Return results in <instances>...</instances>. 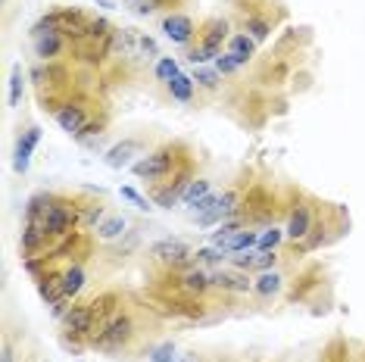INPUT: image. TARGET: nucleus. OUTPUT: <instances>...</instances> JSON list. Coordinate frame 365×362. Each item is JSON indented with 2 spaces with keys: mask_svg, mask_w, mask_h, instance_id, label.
<instances>
[{
  "mask_svg": "<svg viewBox=\"0 0 365 362\" xmlns=\"http://www.w3.org/2000/svg\"><path fill=\"white\" fill-rule=\"evenodd\" d=\"M272 29H275V22H272V16H265V13H244V19H240V31H247L256 44L269 41Z\"/></svg>",
  "mask_w": 365,
  "mask_h": 362,
  "instance_id": "15",
  "label": "nucleus"
},
{
  "mask_svg": "<svg viewBox=\"0 0 365 362\" xmlns=\"http://www.w3.org/2000/svg\"><path fill=\"white\" fill-rule=\"evenodd\" d=\"M256 244H259V232H250V228H240V232H235L225 244H222V250H225L228 257H235V253L256 250Z\"/></svg>",
  "mask_w": 365,
  "mask_h": 362,
  "instance_id": "17",
  "label": "nucleus"
},
{
  "mask_svg": "<svg viewBox=\"0 0 365 362\" xmlns=\"http://www.w3.org/2000/svg\"><path fill=\"white\" fill-rule=\"evenodd\" d=\"M140 341H144V328H140L138 312L122 303V306L101 325V331L91 337L88 347L103 353V356H119L122 359V356H128Z\"/></svg>",
  "mask_w": 365,
  "mask_h": 362,
  "instance_id": "1",
  "label": "nucleus"
},
{
  "mask_svg": "<svg viewBox=\"0 0 365 362\" xmlns=\"http://www.w3.org/2000/svg\"><path fill=\"white\" fill-rule=\"evenodd\" d=\"M147 359L150 362H175L178 359V347L172 341H163V343H156V347L147 353Z\"/></svg>",
  "mask_w": 365,
  "mask_h": 362,
  "instance_id": "28",
  "label": "nucleus"
},
{
  "mask_svg": "<svg viewBox=\"0 0 365 362\" xmlns=\"http://www.w3.org/2000/svg\"><path fill=\"white\" fill-rule=\"evenodd\" d=\"M210 194H212V181L210 178H194V181H190V187L185 191V200H181V203L187 207V212H194L197 203H200L203 197H210Z\"/></svg>",
  "mask_w": 365,
  "mask_h": 362,
  "instance_id": "22",
  "label": "nucleus"
},
{
  "mask_svg": "<svg viewBox=\"0 0 365 362\" xmlns=\"http://www.w3.org/2000/svg\"><path fill=\"white\" fill-rule=\"evenodd\" d=\"M22 94H26V81H22V66H13V72H10V94H6L10 106H19V103H22Z\"/></svg>",
  "mask_w": 365,
  "mask_h": 362,
  "instance_id": "26",
  "label": "nucleus"
},
{
  "mask_svg": "<svg viewBox=\"0 0 365 362\" xmlns=\"http://www.w3.org/2000/svg\"><path fill=\"white\" fill-rule=\"evenodd\" d=\"M228 19H206L200 26V35H197V44L187 47V63L190 66H206L210 60H219L222 56V47H228Z\"/></svg>",
  "mask_w": 365,
  "mask_h": 362,
  "instance_id": "3",
  "label": "nucleus"
},
{
  "mask_svg": "<svg viewBox=\"0 0 365 362\" xmlns=\"http://www.w3.org/2000/svg\"><path fill=\"white\" fill-rule=\"evenodd\" d=\"M190 78H194V85L200 90H206V94H215L225 76H222L215 66H212V69H206V66H194V76H190Z\"/></svg>",
  "mask_w": 365,
  "mask_h": 362,
  "instance_id": "19",
  "label": "nucleus"
},
{
  "mask_svg": "<svg viewBox=\"0 0 365 362\" xmlns=\"http://www.w3.org/2000/svg\"><path fill=\"white\" fill-rule=\"evenodd\" d=\"M69 44H72V41L63 38V35H56V31L35 35V56H38V63H56L66 51H69Z\"/></svg>",
  "mask_w": 365,
  "mask_h": 362,
  "instance_id": "12",
  "label": "nucleus"
},
{
  "mask_svg": "<svg viewBox=\"0 0 365 362\" xmlns=\"http://www.w3.org/2000/svg\"><path fill=\"white\" fill-rule=\"evenodd\" d=\"M172 4H175V0H125V6L135 16H153L160 10H172Z\"/></svg>",
  "mask_w": 365,
  "mask_h": 362,
  "instance_id": "24",
  "label": "nucleus"
},
{
  "mask_svg": "<svg viewBox=\"0 0 365 362\" xmlns=\"http://www.w3.org/2000/svg\"><path fill=\"white\" fill-rule=\"evenodd\" d=\"M163 35L172 41V44H181V47H187V44H194V38L200 35V29H197V22L190 19L187 13H169V16H163Z\"/></svg>",
  "mask_w": 365,
  "mask_h": 362,
  "instance_id": "9",
  "label": "nucleus"
},
{
  "mask_svg": "<svg viewBox=\"0 0 365 362\" xmlns=\"http://www.w3.org/2000/svg\"><path fill=\"white\" fill-rule=\"evenodd\" d=\"M284 232H281L278 225H272V228H265V232L259 234V244H256V250H278L281 244H284Z\"/></svg>",
  "mask_w": 365,
  "mask_h": 362,
  "instance_id": "27",
  "label": "nucleus"
},
{
  "mask_svg": "<svg viewBox=\"0 0 365 362\" xmlns=\"http://www.w3.org/2000/svg\"><path fill=\"white\" fill-rule=\"evenodd\" d=\"M0 362H16V341H13V334H4V343H0Z\"/></svg>",
  "mask_w": 365,
  "mask_h": 362,
  "instance_id": "31",
  "label": "nucleus"
},
{
  "mask_svg": "<svg viewBox=\"0 0 365 362\" xmlns=\"http://www.w3.org/2000/svg\"><path fill=\"white\" fill-rule=\"evenodd\" d=\"M147 257L163 272H185L194 266V247H190L185 237H163V241L150 244Z\"/></svg>",
  "mask_w": 365,
  "mask_h": 362,
  "instance_id": "6",
  "label": "nucleus"
},
{
  "mask_svg": "<svg viewBox=\"0 0 365 362\" xmlns=\"http://www.w3.org/2000/svg\"><path fill=\"white\" fill-rule=\"evenodd\" d=\"M228 259V253L222 250V247H200V250H194V266H203V269H219L222 262Z\"/></svg>",
  "mask_w": 365,
  "mask_h": 362,
  "instance_id": "23",
  "label": "nucleus"
},
{
  "mask_svg": "<svg viewBox=\"0 0 365 362\" xmlns=\"http://www.w3.org/2000/svg\"><path fill=\"white\" fill-rule=\"evenodd\" d=\"M175 362H203V359H200V353H197V350H187V353H181Z\"/></svg>",
  "mask_w": 365,
  "mask_h": 362,
  "instance_id": "32",
  "label": "nucleus"
},
{
  "mask_svg": "<svg viewBox=\"0 0 365 362\" xmlns=\"http://www.w3.org/2000/svg\"><path fill=\"white\" fill-rule=\"evenodd\" d=\"M53 119H56V125L72 138V141H78V138L88 131L91 122H97V113H94V106H91V100L85 94H69L63 100L60 110H56Z\"/></svg>",
  "mask_w": 365,
  "mask_h": 362,
  "instance_id": "5",
  "label": "nucleus"
},
{
  "mask_svg": "<svg viewBox=\"0 0 365 362\" xmlns=\"http://www.w3.org/2000/svg\"><path fill=\"white\" fill-rule=\"evenodd\" d=\"M190 156V147L187 144H181V141H165L160 147H153L150 153H144L140 160L131 166V172L140 178V181H147V185H160V181H165L175 172L181 162H185Z\"/></svg>",
  "mask_w": 365,
  "mask_h": 362,
  "instance_id": "2",
  "label": "nucleus"
},
{
  "mask_svg": "<svg viewBox=\"0 0 365 362\" xmlns=\"http://www.w3.org/2000/svg\"><path fill=\"white\" fill-rule=\"evenodd\" d=\"M103 219H106L103 200H85V197H78V228H81V232L97 228Z\"/></svg>",
  "mask_w": 365,
  "mask_h": 362,
  "instance_id": "16",
  "label": "nucleus"
},
{
  "mask_svg": "<svg viewBox=\"0 0 365 362\" xmlns=\"http://www.w3.org/2000/svg\"><path fill=\"white\" fill-rule=\"evenodd\" d=\"M140 150H144V141H138V138H125V141L113 144L110 150H106L103 162L110 169H125V166H135V156H140Z\"/></svg>",
  "mask_w": 365,
  "mask_h": 362,
  "instance_id": "11",
  "label": "nucleus"
},
{
  "mask_svg": "<svg viewBox=\"0 0 365 362\" xmlns=\"http://www.w3.org/2000/svg\"><path fill=\"white\" fill-rule=\"evenodd\" d=\"M319 212H322V203H315L309 194L303 191H290V210H287V241L290 244H303L309 232L315 228V222H319Z\"/></svg>",
  "mask_w": 365,
  "mask_h": 362,
  "instance_id": "4",
  "label": "nucleus"
},
{
  "mask_svg": "<svg viewBox=\"0 0 365 362\" xmlns=\"http://www.w3.org/2000/svg\"><path fill=\"white\" fill-rule=\"evenodd\" d=\"M194 178H197L194 175V153H190L169 178L160 181V185H153V203L156 207H163V210H172L175 203L185 200V191L190 187V181Z\"/></svg>",
  "mask_w": 365,
  "mask_h": 362,
  "instance_id": "7",
  "label": "nucleus"
},
{
  "mask_svg": "<svg viewBox=\"0 0 365 362\" xmlns=\"http://www.w3.org/2000/svg\"><path fill=\"white\" fill-rule=\"evenodd\" d=\"M85 284H88V272L81 262L63 266V297L66 300H78V294L85 291Z\"/></svg>",
  "mask_w": 365,
  "mask_h": 362,
  "instance_id": "14",
  "label": "nucleus"
},
{
  "mask_svg": "<svg viewBox=\"0 0 365 362\" xmlns=\"http://www.w3.org/2000/svg\"><path fill=\"white\" fill-rule=\"evenodd\" d=\"M128 228V219L125 216H106L101 225H97V237L101 241H119Z\"/></svg>",
  "mask_w": 365,
  "mask_h": 362,
  "instance_id": "21",
  "label": "nucleus"
},
{
  "mask_svg": "<svg viewBox=\"0 0 365 362\" xmlns=\"http://www.w3.org/2000/svg\"><path fill=\"white\" fill-rule=\"evenodd\" d=\"M210 284L212 291H222V294H250L253 291V278L250 272H240V269H210Z\"/></svg>",
  "mask_w": 365,
  "mask_h": 362,
  "instance_id": "8",
  "label": "nucleus"
},
{
  "mask_svg": "<svg viewBox=\"0 0 365 362\" xmlns=\"http://www.w3.org/2000/svg\"><path fill=\"white\" fill-rule=\"evenodd\" d=\"M256 47H259V44H256V41L247 35V31H237V35H231V38H228V53H235L244 66L256 56Z\"/></svg>",
  "mask_w": 365,
  "mask_h": 362,
  "instance_id": "18",
  "label": "nucleus"
},
{
  "mask_svg": "<svg viewBox=\"0 0 365 362\" xmlns=\"http://www.w3.org/2000/svg\"><path fill=\"white\" fill-rule=\"evenodd\" d=\"M122 200H128V203H135V207L140 210V212H147V210H153L150 203H147V197H140L135 187H122Z\"/></svg>",
  "mask_w": 365,
  "mask_h": 362,
  "instance_id": "30",
  "label": "nucleus"
},
{
  "mask_svg": "<svg viewBox=\"0 0 365 362\" xmlns=\"http://www.w3.org/2000/svg\"><path fill=\"white\" fill-rule=\"evenodd\" d=\"M38 144H41V128L38 125H29L26 131H19V138H16V150H13V169H16V175H26V172H29L31 153H35Z\"/></svg>",
  "mask_w": 365,
  "mask_h": 362,
  "instance_id": "10",
  "label": "nucleus"
},
{
  "mask_svg": "<svg viewBox=\"0 0 365 362\" xmlns=\"http://www.w3.org/2000/svg\"><path fill=\"white\" fill-rule=\"evenodd\" d=\"M215 69H219L222 76H237V72L244 69V63H240L235 53H228V51H225V53L219 56V60H215Z\"/></svg>",
  "mask_w": 365,
  "mask_h": 362,
  "instance_id": "29",
  "label": "nucleus"
},
{
  "mask_svg": "<svg viewBox=\"0 0 365 362\" xmlns=\"http://www.w3.org/2000/svg\"><path fill=\"white\" fill-rule=\"evenodd\" d=\"M272 362H281V359H272Z\"/></svg>",
  "mask_w": 365,
  "mask_h": 362,
  "instance_id": "33",
  "label": "nucleus"
},
{
  "mask_svg": "<svg viewBox=\"0 0 365 362\" xmlns=\"http://www.w3.org/2000/svg\"><path fill=\"white\" fill-rule=\"evenodd\" d=\"M153 76H156V81L169 85L175 76H181V66H178V60H172V56H160L156 66H153Z\"/></svg>",
  "mask_w": 365,
  "mask_h": 362,
  "instance_id": "25",
  "label": "nucleus"
},
{
  "mask_svg": "<svg viewBox=\"0 0 365 362\" xmlns=\"http://www.w3.org/2000/svg\"><path fill=\"white\" fill-rule=\"evenodd\" d=\"M165 88H169V97H172L175 103H190V100H194V88H197V85H194V78L181 72V76H175Z\"/></svg>",
  "mask_w": 365,
  "mask_h": 362,
  "instance_id": "20",
  "label": "nucleus"
},
{
  "mask_svg": "<svg viewBox=\"0 0 365 362\" xmlns=\"http://www.w3.org/2000/svg\"><path fill=\"white\" fill-rule=\"evenodd\" d=\"M284 284H287V275L281 269H269V272H259V278L253 281V294L259 300H275L281 291H284Z\"/></svg>",
  "mask_w": 365,
  "mask_h": 362,
  "instance_id": "13",
  "label": "nucleus"
}]
</instances>
